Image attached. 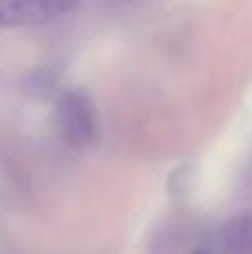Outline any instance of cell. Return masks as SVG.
Listing matches in <instances>:
<instances>
[{"label": "cell", "mask_w": 252, "mask_h": 254, "mask_svg": "<svg viewBox=\"0 0 252 254\" xmlns=\"http://www.w3.org/2000/svg\"><path fill=\"white\" fill-rule=\"evenodd\" d=\"M78 7V0H0V29L65 18Z\"/></svg>", "instance_id": "cell-1"}, {"label": "cell", "mask_w": 252, "mask_h": 254, "mask_svg": "<svg viewBox=\"0 0 252 254\" xmlns=\"http://www.w3.org/2000/svg\"><path fill=\"white\" fill-rule=\"evenodd\" d=\"M58 119H61L63 134L74 145H89L98 136V121L92 103L80 94H65L58 105Z\"/></svg>", "instance_id": "cell-2"}, {"label": "cell", "mask_w": 252, "mask_h": 254, "mask_svg": "<svg viewBox=\"0 0 252 254\" xmlns=\"http://www.w3.org/2000/svg\"><path fill=\"white\" fill-rule=\"evenodd\" d=\"M250 243H252V219H239L219 230V234L214 237L212 246L208 250L212 254H217V252L228 254V252L244 250Z\"/></svg>", "instance_id": "cell-3"}, {"label": "cell", "mask_w": 252, "mask_h": 254, "mask_svg": "<svg viewBox=\"0 0 252 254\" xmlns=\"http://www.w3.org/2000/svg\"><path fill=\"white\" fill-rule=\"evenodd\" d=\"M190 254H212L208 250V248H199V250H194V252H190Z\"/></svg>", "instance_id": "cell-4"}]
</instances>
